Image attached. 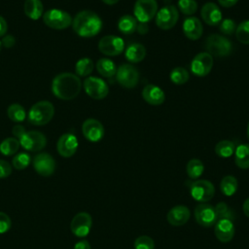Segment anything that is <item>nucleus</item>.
Returning a JSON list of instances; mask_svg holds the SVG:
<instances>
[{
  "label": "nucleus",
  "mask_w": 249,
  "mask_h": 249,
  "mask_svg": "<svg viewBox=\"0 0 249 249\" xmlns=\"http://www.w3.org/2000/svg\"><path fill=\"white\" fill-rule=\"evenodd\" d=\"M125 58L131 63H138L146 56V49L142 44L132 43L128 45L124 52Z\"/></svg>",
  "instance_id": "b1692460"
},
{
  "label": "nucleus",
  "mask_w": 249,
  "mask_h": 249,
  "mask_svg": "<svg viewBox=\"0 0 249 249\" xmlns=\"http://www.w3.org/2000/svg\"><path fill=\"white\" fill-rule=\"evenodd\" d=\"M136 30L140 33V34H146L148 32V25L147 23H144V22H140L139 25L137 24V28Z\"/></svg>",
  "instance_id": "8fccbe9b"
},
{
  "label": "nucleus",
  "mask_w": 249,
  "mask_h": 249,
  "mask_svg": "<svg viewBox=\"0 0 249 249\" xmlns=\"http://www.w3.org/2000/svg\"><path fill=\"white\" fill-rule=\"evenodd\" d=\"M215 211H216L218 219H221V218L231 219V212L226 203L219 202L215 207Z\"/></svg>",
  "instance_id": "79ce46f5"
},
{
  "label": "nucleus",
  "mask_w": 249,
  "mask_h": 249,
  "mask_svg": "<svg viewBox=\"0 0 249 249\" xmlns=\"http://www.w3.org/2000/svg\"><path fill=\"white\" fill-rule=\"evenodd\" d=\"M12 226V221L8 214L0 211V233H5L10 230Z\"/></svg>",
  "instance_id": "a19ab883"
},
{
  "label": "nucleus",
  "mask_w": 249,
  "mask_h": 249,
  "mask_svg": "<svg viewBox=\"0 0 249 249\" xmlns=\"http://www.w3.org/2000/svg\"><path fill=\"white\" fill-rule=\"evenodd\" d=\"M20 146L29 152H38L45 148L47 144L46 136L37 130L26 131L19 138Z\"/></svg>",
  "instance_id": "9d476101"
},
{
  "label": "nucleus",
  "mask_w": 249,
  "mask_h": 249,
  "mask_svg": "<svg viewBox=\"0 0 249 249\" xmlns=\"http://www.w3.org/2000/svg\"><path fill=\"white\" fill-rule=\"evenodd\" d=\"M91 225V216L87 212H80L73 217L70 223V229L75 236L85 237L89 233Z\"/></svg>",
  "instance_id": "2eb2a0df"
},
{
  "label": "nucleus",
  "mask_w": 249,
  "mask_h": 249,
  "mask_svg": "<svg viewBox=\"0 0 249 249\" xmlns=\"http://www.w3.org/2000/svg\"><path fill=\"white\" fill-rule=\"evenodd\" d=\"M73 18L71 16L59 9H51L44 13V23L53 29H65L72 24Z\"/></svg>",
  "instance_id": "39448f33"
},
{
  "label": "nucleus",
  "mask_w": 249,
  "mask_h": 249,
  "mask_svg": "<svg viewBox=\"0 0 249 249\" xmlns=\"http://www.w3.org/2000/svg\"><path fill=\"white\" fill-rule=\"evenodd\" d=\"M247 138L249 140V122H248V125H247Z\"/></svg>",
  "instance_id": "864d4df0"
},
{
  "label": "nucleus",
  "mask_w": 249,
  "mask_h": 249,
  "mask_svg": "<svg viewBox=\"0 0 249 249\" xmlns=\"http://www.w3.org/2000/svg\"><path fill=\"white\" fill-rule=\"evenodd\" d=\"M12 173V165L4 160H0V178H6Z\"/></svg>",
  "instance_id": "37998d69"
},
{
  "label": "nucleus",
  "mask_w": 249,
  "mask_h": 249,
  "mask_svg": "<svg viewBox=\"0 0 249 249\" xmlns=\"http://www.w3.org/2000/svg\"><path fill=\"white\" fill-rule=\"evenodd\" d=\"M154 248H155V242L150 236L141 235L134 240V249H154Z\"/></svg>",
  "instance_id": "58836bf2"
},
{
  "label": "nucleus",
  "mask_w": 249,
  "mask_h": 249,
  "mask_svg": "<svg viewBox=\"0 0 249 249\" xmlns=\"http://www.w3.org/2000/svg\"><path fill=\"white\" fill-rule=\"evenodd\" d=\"M78 139L72 133L62 134L57 140L56 149L58 154L63 158L72 157L78 149Z\"/></svg>",
  "instance_id": "a211bd4d"
},
{
  "label": "nucleus",
  "mask_w": 249,
  "mask_h": 249,
  "mask_svg": "<svg viewBox=\"0 0 249 249\" xmlns=\"http://www.w3.org/2000/svg\"><path fill=\"white\" fill-rule=\"evenodd\" d=\"M219 30L225 35H231L236 30V24L232 19L226 18L220 22Z\"/></svg>",
  "instance_id": "ea45409f"
},
{
  "label": "nucleus",
  "mask_w": 249,
  "mask_h": 249,
  "mask_svg": "<svg viewBox=\"0 0 249 249\" xmlns=\"http://www.w3.org/2000/svg\"><path fill=\"white\" fill-rule=\"evenodd\" d=\"M214 226H215L214 227L215 235L219 241L223 243H227L232 239L235 229L231 219H228V218L218 219Z\"/></svg>",
  "instance_id": "6ab92c4d"
},
{
  "label": "nucleus",
  "mask_w": 249,
  "mask_h": 249,
  "mask_svg": "<svg viewBox=\"0 0 249 249\" xmlns=\"http://www.w3.org/2000/svg\"><path fill=\"white\" fill-rule=\"evenodd\" d=\"M102 2H104L107 5H114V4L118 3L119 0H102Z\"/></svg>",
  "instance_id": "603ef678"
},
{
  "label": "nucleus",
  "mask_w": 249,
  "mask_h": 249,
  "mask_svg": "<svg viewBox=\"0 0 249 249\" xmlns=\"http://www.w3.org/2000/svg\"><path fill=\"white\" fill-rule=\"evenodd\" d=\"M204 48L212 56L223 57L231 53V42L226 37L219 34L209 35L204 43Z\"/></svg>",
  "instance_id": "20e7f679"
},
{
  "label": "nucleus",
  "mask_w": 249,
  "mask_h": 249,
  "mask_svg": "<svg viewBox=\"0 0 249 249\" xmlns=\"http://www.w3.org/2000/svg\"><path fill=\"white\" fill-rule=\"evenodd\" d=\"M238 189L237 179L232 175L225 176L220 183V190L226 196H233Z\"/></svg>",
  "instance_id": "c85d7f7f"
},
{
  "label": "nucleus",
  "mask_w": 249,
  "mask_h": 249,
  "mask_svg": "<svg viewBox=\"0 0 249 249\" xmlns=\"http://www.w3.org/2000/svg\"><path fill=\"white\" fill-rule=\"evenodd\" d=\"M116 79L122 87L125 89H132L138 84L139 72L133 65L124 63L117 69Z\"/></svg>",
  "instance_id": "6e6552de"
},
{
  "label": "nucleus",
  "mask_w": 249,
  "mask_h": 249,
  "mask_svg": "<svg viewBox=\"0 0 249 249\" xmlns=\"http://www.w3.org/2000/svg\"><path fill=\"white\" fill-rule=\"evenodd\" d=\"M137 28V20L130 15H124L118 21V29L125 35L132 34Z\"/></svg>",
  "instance_id": "cd10ccee"
},
{
  "label": "nucleus",
  "mask_w": 249,
  "mask_h": 249,
  "mask_svg": "<svg viewBox=\"0 0 249 249\" xmlns=\"http://www.w3.org/2000/svg\"><path fill=\"white\" fill-rule=\"evenodd\" d=\"M189 72L183 67H176L170 72V80L175 85H184L189 81Z\"/></svg>",
  "instance_id": "f704fd0d"
},
{
  "label": "nucleus",
  "mask_w": 249,
  "mask_h": 249,
  "mask_svg": "<svg viewBox=\"0 0 249 249\" xmlns=\"http://www.w3.org/2000/svg\"><path fill=\"white\" fill-rule=\"evenodd\" d=\"M178 8L184 15L191 16L197 10V3L196 0H178Z\"/></svg>",
  "instance_id": "4c0bfd02"
},
{
  "label": "nucleus",
  "mask_w": 249,
  "mask_h": 249,
  "mask_svg": "<svg viewBox=\"0 0 249 249\" xmlns=\"http://www.w3.org/2000/svg\"><path fill=\"white\" fill-rule=\"evenodd\" d=\"M98 49L105 55H119L124 49V42L121 37L115 35H107L100 39L98 43Z\"/></svg>",
  "instance_id": "f8f14e48"
},
{
  "label": "nucleus",
  "mask_w": 249,
  "mask_h": 249,
  "mask_svg": "<svg viewBox=\"0 0 249 249\" xmlns=\"http://www.w3.org/2000/svg\"><path fill=\"white\" fill-rule=\"evenodd\" d=\"M5 47H12L13 45H14V43H15V39H14V37L13 36H11V35H8V36H6V37H4V39H3V41L1 42Z\"/></svg>",
  "instance_id": "09e8293b"
},
{
  "label": "nucleus",
  "mask_w": 249,
  "mask_h": 249,
  "mask_svg": "<svg viewBox=\"0 0 249 249\" xmlns=\"http://www.w3.org/2000/svg\"><path fill=\"white\" fill-rule=\"evenodd\" d=\"M74 249H90V244L87 240H80L74 245Z\"/></svg>",
  "instance_id": "49530a36"
},
{
  "label": "nucleus",
  "mask_w": 249,
  "mask_h": 249,
  "mask_svg": "<svg viewBox=\"0 0 249 249\" xmlns=\"http://www.w3.org/2000/svg\"><path fill=\"white\" fill-rule=\"evenodd\" d=\"M234 150L235 145L230 140L219 141L215 146V153L220 158H230L234 153Z\"/></svg>",
  "instance_id": "7c9ffc66"
},
{
  "label": "nucleus",
  "mask_w": 249,
  "mask_h": 249,
  "mask_svg": "<svg viewBox=\"0 0 249 249\" xmlns=\"http://www.w3.org/2000/svg\"><path fill=\"white\" fill-rule=\"evenodd\" d=\"M242 210L244 212V214L249 218V198H247L242 205Z\"/></svg>",
  "instance_id": "3c124183"
},
{
  "label": "nucleus",
  "mask_w": 249,
  "mask_h": 249,
  "mask_svg": "<svg viewBox=\"0 0 249 249\" xmlns=\"http://www.w3.org/2000/svg\"><path fill=\"white\" fill-rule=\"evenodd\" d=\"M142 97L147 103L154 106L162 104L165 99L163 90L156 85H147L142 90Z\"/></svg>",
  "instance_id": "5701e85b"
},
{
  "label": "nucleus",
  "mask_w": 249,
  "mask_h": 249,
  "mask_svg": "<svg viewBox=\"0 0 249 249\" xmlns=\"http://www.w3.org/2000/svg\"><path fill=\"white\" fill-rule=\"evenodd\" d=\"M179 18L178 10L173 5H165L160 8L156 15V24L163 30L171 29L177 22Z\"/></svg>",
  "instance_id": "1a4fd4ad"
},
{
  "label": "nucleus",
  "mask_w": 249,
  "mask_h": 249,
  "mask_svg": "<svg viewBox=\"0 0 249 249\" xmlns=\"http://www.w3.org/2000/svg\"><path fill=\"white\" fill-rule=\"evenodd\" d=\"M200 15L203 21L211 26L219 25L222 21V12L213 2L205 3L200 10Z\"/></svg>",
  "instance_id": "aec40b11"
},
{
  "label": "nucleus",
  "mask_w": 249,
  "mask_h": 249,
  "mask_svg": "<svg viewBox=\"0 0 249 249\" xmlns=\"http://www.w3.org/2000/svg\"><path fill=\"white\" fill-rule=\"evenodd\" d=\"M195 219L198 225L204 228L214 226L218 220L215 208L206 202H201L196 206Z\"/></svg>",
  "instance_id": "9b49d317"
},
{
  "label": "nucleus",
  "mask_w": 249,
  "mask_h": 249,
  "mask_svg": "<svg viewBox=\"0 0 249 249\" xmlns=\"http://www.w3.org/2000/svg\"><path fill=\"white\" fill-rule=\"evenodd\" d=\"M73 30L77 35L89 38L97 35L102 28V20L97 14L92 11H81L72 20Z\"/></svg>",
  "instance_id": "f03ea898"
},
{
  "label": "nucleus",
  "mask_w": 249,
  "mask_h": 249,
  "mask_svg": "<svg viewBox=\"0 0 249 249\" xmlns=\"http://www.w3.org/2000/svg\"><path fill=\"white\" fill-rule=\"evenodd\" d=\"M93 70V62L89 57H83L76 62L75 71L77 76L86 77L89 76Z\"/></svg>",
  "instance_id": "473e14b6"
},
{
  "label": "nucleus",
  "mask_w": 249,
  "mask_h": 249,
  "mask_svg": "<svg viewBox=\"0 0 249 249\" xmlns=\"http://www.w3.org/2000/svg\"><path fill=\"white\" fill-rule=\"evenodd\" d=\"M204 171V165L198 159H193L187 163V173L192 179H197L202 175Z\"/></svg>",
  "instance_id": "72a5a7b5"
},
{
  "label": "nucleus",
  "mask_w": 249,
  "mask_h": 249,
  "mask_svg": "<svg viewBox=\"0 0 249 249\" xmlns=\"http://www.w3.org/2000/svg\"><path fill=\"white\" fill-rule=\"evenodd\" d=\"M213 56L207 52L197 53L191 62V71L197 77L208 75L213 66Z\"/></svg>",
  "instance_id": "4468645a"
},
{
  "label": "nucleus",
  "mask_w": 249,
  "mask_h": 249,
  "mask_svg": "<svg viewBox=\"0 0 249 249\" xmlns=\"http://www.w3.org/2000/svg\"><path fill=\"white\" fill-rule=\"evenodd\" d=\"M23 10L29 18L36 20L42 16L44 7L41 0H25Z\"/></svg>",
  "instance_id": "a878e982"
},
{
  "label": "nucleus",
  "mask_w": 249,
  "mask_h": 249,
  "mask_svg": "<svg viewBox=\"0 0 249 249\" xmlns=\"http://www.w3.org/2000/svg\"><path fill=\"white\" fill-rule=\"evenodd\" d=\"M183 32L190 40H197L201 37L203 27L200 20L196 17H189L183 22Z\"/></svg>",
  "instance_id": "4be33fe9"
},
{
  "label": "nucleus",
  "mask_w": 249,
  "mask_h": 249,
  "mask_svg": "<svg viewBox=\"0 0 249 249\" xmlns=\"http://www.w3.org/2000/svg\"><path fill=\"white\" fill-rule=\"evenodd\" d=\"M30 161H31V159L27 153H19L13 158L12 163L16 169L22 170L29 165Z\"/></svg>",
  "instance_id": "e433bc0d"
},
{
  "label": "nucleus",
  "mask_w": 249,
  "mask_h": 249,
  "mask_svg": "<svg viewBox=\"0 0 249 249\" xmlns=\"http://www.w3.org/2000/svg\"><path fill=\"white\" fill-rule=\"evenodd\" d=\"M237 1L238 0H218L219 4L225 8H230V7L234 6L237 3Z\"/></svg>",
  "instance_id": "de8ad7c7"
},
{
  "label": "nucleus",
  "mask_w": 249,
  "mask_h": 249,
  "mask_svg": "<svg viewBox=\"0 0 249 249\" xmlns=\"http://www.w3.org/2000/svg\"><path fill=\"white\" fill-rule=\"evenodd\" d=\"M35 171L42 176H51L55 169V161L48 153H40L36 155L32 160Z\"/></svg>",
  "instance_id": "dca6fc26"
},
{
  "label": "nucleus",
  "mask_w": 249,
  "mask_h": 249,
  "mask_svg": "<svg viewBox=\"0 0 249 249\" xmlns=\"http://www.w3.org/2000/svg\"><path fill=\"white\" fill-rule=\"evenodd\" d=\"M1 46H2V43H1V41H0V51H1Z\"/></svg>",
  "instance_id": "5fc2aeb1"
},
{
  "label": "nucleus",
  "mask_w": 249,
  "mask_h": 249,
  "mask_svg": "<svg viewBox=\"0 0 249 249\" xmlns=\"http://www.w3.org/2000/svg\"><path fill=\"white\" fill-rule=\"evenodd\" d=\"M25 132H26V131H25V128H24L22 125H20V124H16V125L13 127V130H12L13 135H14L17 139H18V140H19V138H20Z\"/></svg>",
  "instance_id": "c03bdc74"
},
{
  "label": "nucleus",
  "mask_w": 249,
  "mask_h": 249,
  "mask_svg": "<svg viewBox=\"0 0 249 249\" xmlns=\"http://www.w3.org/2000/svg\"><path fill=\"white\" fill-rule=\"evenodd\" d=\"M158 12V3L156 0H136L133 8V14L136 20L147 23Z\"/></svg>",
  "instance_id": "0eeeda50"
},
{
  "label": "nucleus",
  "mask_w": 249,
  "mask_h": 249,
  "mask_svg": "<svg viewBox=\"0 0 249 249\" xmlns=\"http://www.w3.org/2000/svg\"><path fill=\"white\" fill-rule=\"evenodd\" d=\"M54 115V107L50 101L35 103L28 112V121L34 125H44L52 121Z\"/></svg>",
  "instance_id": "7ed1b4c3"
},
{
  "label": "nucleus",
  "mask_w": 249,
  "mask_h": 249,
  "mask_svg": "<svg viewBox=\"0 0 249 249\" xmlns=\"http://www.w3.org/2000/svg\"><path fill=\"white\" fill-rule=\"evenodd\" d=\"M7 115L11 121L16 123H21L24 121L26 113L24 108L20 104L13 103L8 107Z\"/></svg>",
  "instance_id": "2f4dec72"
},
{
  "label": "nucleus",
  "mask_w": 249,
  "mask_h": 249,
  "mask_svg": "<svg viewBox=\"0 0 249 249\" xmlns=\"http://www.w3.org/2000/svg\"><path fill=\"white\" fill-rule=\"evenodd\" d=\"M190 210L185 205H176L172 207L166 215L167 222L174 227L185 225L190 219Z\"/></svg>",
  "instance_id": "412c9836"
},
{
  "label": "nucleus",
  "mask_w": 249,
  "mask_h": 249,
  "mask_svg": "<svg viewBox=\"0 0 249 249\" xmlns=\"http://www.w3.org/2000/svg\"><path fill=\"white\" fill-rule=\"evenodd\" d=\"M234 162L242 169L249 168V144H240L234 150Z\"/></svg>",
  "instance_id": "393cba45"
},
{
  "label": "nucleus",
  "mask_w": 249,
  "mask_h": 249,
  "mask_svg": "<svg viewBox=\"0 0 249 249\" xmlns=\"http://www.w3.org/2000/svg\"><path fill=\"white\" fill-rule=\"evenodd\" d=\"M190 194L195 200L198 202H207L214 196L215 188L210 181L198 179L192 182L190 186Z\"/></svg>",
  "instance_id": "423d86ee"
},
{
  "label": "nucleus",
  "mask_w": 249,
  "mask_h": 249,
  "mask_svg": "<svg viewBox=\"0 0 249 249\" xmlns=\"http://www.w3.org/2000/svg\"><path fill=\"white\" fill-rule=\"evenodd\" d=\"M84 89L86 93L93 99H103L109 92L108 86L102 79L91 76L85 80Z\"/></svg>",
  "instance_id": "ddd939ff"
},
{
  "label": "nucleus",
  "mask_w": 249,
  "mask_h": 249,
  "mask_svg": "<svg viewBox=\"0 0 249 249\" xmlns=\"http://www.w3.org/2000/svg\"><path fill=\"white\" fill-rule=\"evenodd\" d=\"M82 131L84 136L90 142H98L104 136L102 124L95 119H88L83 123Z\"/></svg>",
  "instance_id": "f3484780"
},
{
  "label": "nucleus",
  "mask_w": 249,
  "mask_h": 249,
  "mask_svg": "<svg viewBox=\"0 0 249 249\" xmlns=\"http://www.w3.org/2000/svg\"><path fill=\"white\" fill-rule=\"evenodd\" d=\"M19 140L16 137H8L0 143V152L4 156L15 155L19 148Z\"/></svg>",
  "instance_id": "c756f323"
},
{
  "label": "nucleus",
  "mask_w": 249,
  "mask_h": 249,
  "mask_svg": "<svg viewBox=\"0 0 249 249\" xmlns=\"http://www.w3.org/2000/svg\"><path fill=\"white\" fill-rule=\"evenodd\" d=\"M82 83L80 78L72 73L64 72L56 75L52 83V91L59 99L71 100L78 96Z\"/></svg>",
  "instance_id": "f257e3e1"
},
{
  "label": "nucleus",
  "mask_w": 249,
  "mask_h": 249,
  "mask_svg": "<svg viewBox=\"0 0 249 249\" xmlns=\"http://www.w3.org/2000/svg\"><path fill=\"white\" fill-rule=\"evenodd\" d=\"M8 30V23L3 17L0 16V37L4 36Z\"/></svg>",
  "instance_id": "a18cd8bd"
},
{
  "label": "nucleus",
  "mask_w": 249,
  "mask_h": 249,
  "mask_svg": "<svg viewBox=\"0 0 249 249\" xmlns=\"http://www.w3.org/2000/svg\"><path fill=\"white\" fill-rule=\"evenodd\" d=\"M235 36L241 44L249 45V19L240 22L236 26Z\"/></svg>",
  "instance_id": "c9c22d12"
},
{
  "label": "nucleus",
  "mask_w": 249,
  "mask_h": 249,
  "mask_svg": "<svg viewBox=\"0 0 249 249\" xmlns=\"http://www.w3.org/2000/svg\"><path fill=\"white\" fill-rule=\"evenodd\" d=\"M96 69H97V72L105 78H111L114 75H116V72H117L115 63L111 59L105 58V57L97 60Z\"/></svg>",
  "instance_id": "bb28decb"
}]
</instances>
